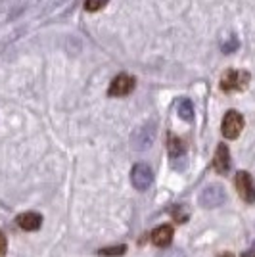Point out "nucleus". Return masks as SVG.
Masks as SVG:
<instances>
[{
  "label": "nucleus",
  "instance_id": "obj_1",
  "mask_svg": "<svg viewBox=\"0 0 255 257\" xmlns=\"http://www.w3.org/2000/svg\"><path fill=\"white\" fill-rule=\"evenodd\" d=\"M249 83V73L242 69H226L221 77V90L223 92H236L244 90Z\"/></svg>",
  "mask_w": 255,
  "mask_h": 257
},
{
  "label": "nucleus",
  "instance_id": "obj_2",
  "mask_svg": "<svg viewBox=\"0 0 255 257\" xmlns=\"http://www.w3.org/2000/svg\"><path fill=\"white\" fill-rule=\"evenodd\" d=\"M242 128H244V117H242V113L236 111V109H228V111L224 113L223 123H221L223 137L230 140L238 139L240 133H242Z\"/></svg>",
  "mask_w": 255,
  "mask_h": 257
},
{
  "label": "nucleus",
  "instance_id": "obj_3",
  "mask_svg": "<svg viewBox=\"0 0 255 257\" xmlns=\"http://www.w3.org/2000/svg\"><path fill=\"white\" fill-rule=\"evenodd\" d=\"M224 200H226V194L221 184H209L200 194V205L203 209H215V207L223 205Z\"/></svg>",
  "mask_w": 255,
  "mask_h": 257
},
{
  "label": "nucleus",
  "instance_id": "obj_4",
  "mask_svg": "<svg viewBox=\"0 0 255 257\" xmlns=\"http://www.w3.org/2000/svg\"><path fill=\"white\" fill-rule=\"evenodd\" d=\"M234 184H236V190L240 194V198L247 202V204H253L255 202V182L251 179V175L247 171H238L236 173V179H234Z\"/></svg>",
  "mask_w": 255,
  "mask_h": 257
},
{
  "label": "nucleus",
  "instance_id": "obj_5",
  "mask_svg": "<svg viewBox=\"0 0 255 257\" xmlns=\"http://www.w3.org/2000/svg\"><path fill=\"white\" fill-rule=\"evenodd\" d=\"M156 139V123H146V125H142L140 128L135 131V135H133V148L135 150H148L150 144L154 142Z\"/></svg>",
  "mask_w": 255,
  "mask_h": 257
},
{
  "label": "nucleus",
  "instance_id": "obj_6",
  "mask_svg": "<svg viewBox=\"0 0 255 257\" xmlns=\"http://www.w3.org/2000/svg\"><path fill=\"white\" fill-rule=\"evenodd\" d=\"M131 181L137 190H148L152 181H154V173L146 163H137L131 171Z\"/></svg>",
  "mask_w": 255,
  "mask_h": 257
},
{
  "label": "nucleus",
  "instance_id": "obj_7",
  "mask_svg": "<svg viewBox=\"0 0 255 257\" xmlns=\"http://www.w3.org/2000/svg\"><path fill=\"white\" fill-rule=\"evenodd\" d=\"M135 86H137V79L135 77L127 75V73H121V75H117L111 81L107 92H109V96H127V94H131L135 90Z\"/></svg>",
  "mask_w": 255,
  "mask_h": 257
},
{
  "label": "nucleus",
  "instance_id": "obj_8",
  "mask_svg": "<svg viewBox=\"0 0 255 257\" xmlns=\"http://www.w3.org/2000/svg\"><path fill=\"white\" fill-rule=\"evenodd\" d=\"M213 167L219 175H224L230 169V152L226 144H219L217 152H215V158H213Z\"/></svg>",
  "mask_w": 255,
  "mask_h": 257
},
{
  "label": "nucleus",
  "instance_id": "obj_9",
  "mask_svg": "<svg viewBox=\"0 0 255 257\" xmlns=\"http://www.w3.org/2000/svg\"><path fill=\"white\" fill-rule=\"evenodd\" d=\"M173 234H175V230H173L171 225L158 226V228L152 232V244L158 247H167L171 244V240H173Z\"/></svg>",
  "mask_w": 255,
  "mask_h": 257
},
{
  "label": "nucleus",
  "instance_id": "obj_10",
  "mask_svg": "<svg viewBox=\"0 0 255 257\" xmlns=\"http://www.w3.org/2000/svg\"><path fill=\"white\" fill-rule=\"evenodd\" d=\"M18 225L23 230H39L43 225V215L35 213V211H27V213L18 215Z\"/></svg>",
  "mask_w": 255,
  "mask_h": 257
},
{
  "label": "nucleus",
  "instance_id": "obj_11",
  "mask_svg": "<svg viewBox=\"0 0 255 257\" xmlns=\"http://www.w3.org/2000/svg\"><path fill=\"white\" fill-rule=\"evenodd\" d=\"M184 142H182L179 137H175V135H167V152H169V156L173 160H177V158H181L184 156Z\"/></svg>",
  "mask_w": 255,
  "mask_h": 257
},
{
  "label": "nucleus",
  "instance_id": "obj_12",
  "mask_svg": "<svg viewBox=\"0 0 255 257\" xmlns=\"http://www.w3.org/2000/svg\"><path fill=\"white\" fill-rule=\"evenodd\" d=\"M179 115L184 121H192L194 119V106H192V102L188 98H182L181 102H179Z\"/></svg>",
  "mask_w": 255,
  "mask_h": 257
},
{
  "label": "nucleus",
  "instance_id": "obj_13",
  "mask_svg": "<svg viewBox=\"0 0 255 257\" xmlns=\"http://www.w3.org/2000/svg\"><path fill=\"white\" fill-rule=\"evenodd\" d=\"M125 251H127V246H125V244H121V246L104 247V249H100V251H98V255H102V257H121Z\"/></svg>",
  "mask_w": 255,
  "mask_h": 257
},
{
  "label": "nucleus",
  "instance_id": "obj_14",
  "mask_svg": "<svg viewBox=\"0 0 255 257\" xmlns=\"http://www.w3.org/2000/svg\"><path fill=\"white\" fill-rule=\"evenodd\" d=\"M106 4H107V0H85V10L98 12V10H102Z\"/></svg>",
  "mask_w": 255,
  "mask_h": 257
},
{
  "label": "nucleus",
  "instance_id": "obj_15",
  "mask_svg": "<svg viewBox=\"0 0 255 257\" xmlns=\"http://www.w3.org/2000/svg\"><path fill=\"white\" fill-rule=\"evenodd\" d=\"M236 48H238V39H236V37L232 35V37L228 39V43L223 44V52L224 54H232Z\"/></svg>",
  "mask_w": 255,
  "mask_h": 257
},
{
  "label": "nucleus",
  "instance_id": "obj_16",
  "mask_svg": "<svg viewBox=\"0 0 255 257\" xmlns=\"http://www.w3.org/2000/svg\"><path fill=\"white\" fill-rule=\"evenodd\" d=\"M184 209H186V207H175V209H173V217H175V221L182 223V221H186V219H188V213H186Z\"/></svg>",
  "mask_w": 255,
  "mask_h": 257
},
{
  "label": "nucleus",
  "instance_id": "obj_17",
  "mask_svg": "<svg viewBox=\"0 0 255 257\" xmlns=\"http://www.w3.org/2000/svg\"><path fill=\"white\" fill-rule=\"evenodd\" d=\"M160 257H186V255H184V251H181V249H167V251L160 253Z\"/></svg>",
  "mask_w": 255,
  "mask_h": 257
},
{
  "label": "nucleus",
  "instance_id": "obj_18",
  "mask_svg": "<svg viewBox=\"0 0 255 257\" xmlns=\"http://www.w3.org/2000/svg\"><path fill=\"white\" fill-rule=\"evenodd\" d=\"M6 249H8V242H6L4 232L0 230V255H4V253H6Z\"/></svg>",
  "mask_w": 255,
  "mask_h": 257
},
{
  "label": "nucleus",
  "instance_id": "obj_19",
  "mask_svg": "<svg viewBox=\"0 0 255 257\" xmlns=\"http://www.w3.org/2000/svg\"><path fill=\"white\" fill-rule=\"evenodd\" d=\"M242 257H255V244H253V247H251L249 251H245V253Z\"/></svg>",
  "mask_w": 255,
  "mask_h": 257
},
{
  "label": "nucleus",
  "instance_id": "obj_20",
  "mask_svg": "<svg viewBox=\"0 0 255 257\" xmlns=\"http://www.w3.org/2000/svg\"><path fill=\"white\" fill-rule=\"evenodd\" d=\"M219 257H234V253H230V251H224V253H221Z\"/></svg>",
  "mask_w": 255,
  "mask_h": 257
}]
</instances>
